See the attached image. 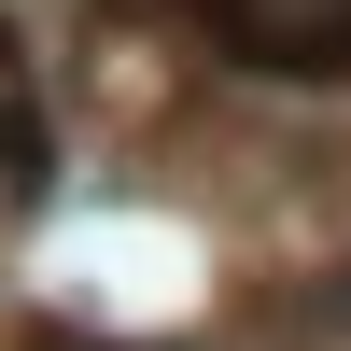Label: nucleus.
Returning <instances> with one entry per match:
<instances>
[{"mask_svg": "<svg viewBox=\"0 0 351 351\" xmlns=\"http://www.w3.org/2000/svg\"><path fill=\"white\" fill-rule=\"evenodd\" d=\"M225 43L267 71H351V0H225Z\"/></svg>", "mask_w": 351, "mask_h": 351, "instance_id": "obj_1", "label": "nucleus"}, {"mask_svg": "<svg viewBox=\"0 0 351 351\" xmlns=\"http://www.w3.org/2000/svg\"><path fill=\"white\" fill-rule=\"evenodd\" d=\"M0 169H14V183H43V99H28L14 28H0Z\"/></svg>", "mask_w": 351, "mask_h": 351, "instance_id": "obj_2", "label": "nucleus"}]
</instances>
